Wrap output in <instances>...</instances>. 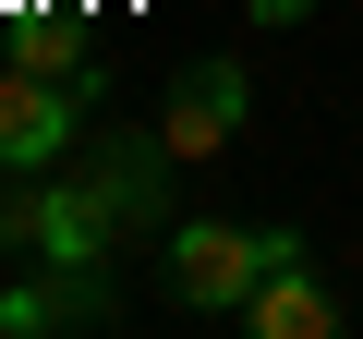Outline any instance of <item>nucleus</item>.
I'll use <instances>...</instances> for the list:
<instances>
[{"instance_id": "obj_1", "label": "nucleus", "mask_w": 363, "mask_h": 339, "mask_svg": "<svg viewBox=\"0 0 363 339\" xmlns=\"http://www.w3.org/2000/svg\"><path fill=\"white\" fill-rule=\"evenodd\" d=\"M279 255H303V243H291V230H242V218H182L157 279H169V303H182V315H242V303H255V279H267Z\"/></svg>"}, {"instance_id": "obj_2", "label": "nucleus", "mask_w": 363, "mask_h": 339, "mask_svg": "<svg viewBox=\"0 0 363 339\" xmlns=\"http://www.w3.org/2000/svg\"><path fill=\"white\" fill-rule=\"evenodd\" d=\"M85 109H97V85H85V73H49V61L0 73V170H13V182L73 170V157H85Z\"/></svg>"}, {"instance_id": "obj_3", "label": "nucleus", "mask_w": 363, "mask_h": 339, "mask_svg": "<svg viewBox=\"0 0 363 339\" xmlns=\"http://www.w3.org/2000/svg\"><path fill=\"white\" fill-rule=\"evenodd\" d=\"M0 230H13L37 267H109V243H121V230H109V206L73 182V170H37V182L13 194V218H0Z\"/></svg>"}, {"instance_id": "obj_4", "label": "nucleus", "mask_w": 363, "mask_h": 339, "mask_svg": "<svg viewBox=\"0 0 363 339\" xmlns=\"http://www.w3.org/2000/svg\"><path fill=\"white\" fill-rule=\"evenodd\" d=\"M242 121H255V85H242V61H182V73H169V109H157L169 157H218Z\"/></svg>"}, {"instance_id": "obj_5", "label": "nucleus", "mask_w": 363, "mask_h": 339, "mask_svg": "<svg viewBox=\"0 0 363 339\" xmlns=\"http://www.w3.org/2000/svg\"><path fill=\"white\" fill-rule=\"evenodd\" d=\"M169 133H97V157L73 170V182L109 206V230H157V206H169Z\"/></svg>"}, {"instance_id": "obj_6", "label": "nucleus", "mask_w": 363, "mask_h": 339, "mask_svg": "<svg viewBox=\"0 0 363 339\" xmlns=\"http://www.w3.org/2000/svg\"><path fill=\"white\" fill-rule=\"evenodd\" d=\"M109 315H121L109 267H37L0 291V339H61V327H109Z\"/></svg>"}, {"instance_id": "obj_7", "label": "nucleus", "mask_w": 363, "mask_h": 339, "mask_svg": "<svg viewBox=\"0 0 363 339\" xmlns=\"http://www.w3.org/2000/svg\"><path fill=\"white\" fill-rule=\"evenodd\" d=\"M242 315H255V339H327V327H339V291H327L303 255H279V267L255 279V303H242Z\"/></svg>"}, {"instance_id": "obj_8", "label": "nucleus", "mask_w": 363, "mask_h": 339, "mask_svg": "<svg viewBox=\"0 0 363 339\" xmlns=\"http://www.w3.org/2000/svg\"><path fill=\"white\" fill-rule=\"evenodd\" d=\"M242 13H255V25H303L315 0H242Z\"/></svg>"}]
</instances>
